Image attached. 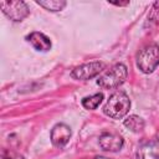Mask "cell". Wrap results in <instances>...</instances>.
Listing matches in <instances>:
<instances>
[{
  "instance_id": "10",
  "label": "cell",
  "mask_w": 159,
  "mask_h": 159,
  "mask_svg": "<svg viewBox=\"0 0 159 159\" xmlns=\"http://www.w3.org/2000/svg\"><path fill=\"white\" fill-rule=\"evenodd\" d=\"M123 124H124L125 128H128L129 130H132V132H134V133L142 132V130L144 129V125H145L144 119L140 118V117L137 116V114H130V116H128V117L124 119Z\"/></svg>"
},
{
  "instance_id": "5",
  "label": "cell",
  "mask_w": 159,
  "mask_h": 159,
  "mask_svg": "<svg viewBox=\"0 0 159 159\" xmlns=\"http://www.w3.org/2000/svg\"><path fill=\"white\" fill-rule=\"evenodd\" d=\"M106 65L101 61H92V62H87L83 65L77 66L72 72L71 76L75 80H80V81H87L91 80L93 77H96L97 75H99L103 70H104Z\"/></svg>"
},
{
  "instance_id": "13",
  "label": "cell",
  "mask_w": 159,
  "mask_h": 159,
  "mask_svg": "<svg viewBox=\"0 0 159 159\" xmlns=\"http://www.w3.org/2000/svg\"><path fill=\"white\" fill-rule=\"evenodd\" d=\"M1 159H24V157L14 150L10 149H2L1 152Z\"/></svg>"
},
{
  "instance_id": "2",
  "label": "cell",
  "mask_w": 159,
  "mask_h": 159,
  "mask_svg": "<svg viewBox=\"0 0 159 159\" xmlns=\"http://www.w3.org/2000/svg\"><path fill=\"white\" fill-rule=\"evenodd\" d=\"M127 76H128L127 66L123 63H117L106 72H103L97 78V84L103 89H113L119 87L122 83H124Z\"/></svg>"
},
{
  "instance_id": "12",
  "label": "cell",
  "mask_w": 159,
  "mask_h": 159,
  "mask_svg": "<svg viewBox=\"0 0 159 159\" xmlns=\"http://www.w3.org/2000/svg\"><path fill=\"white\" fill-rule=\"evenodd\" d=\"M103 97H104L103 93L98 92V93H94V94H92V96L84 97L81 103H82V106H83L84 109H87V111H93V109H97L98 106L102 103Z\"/></svg>"
},
{
  "instance_id": "4",
  "label": "cell",
  "mask_w": 159,
  "mask_h": 159,
  "mask_svg": "<svg viewBox=\"0 0 159 159\" xmlns=\"http://www.w3.org/2000/svg\"><path fill=\"white\" fill-rule=\"evenodd\" d=\"M0 9L11 21L15 22L22 21L30 14L27 4L24 1H1Z\"/></svg>"
},
{
  "instance_id": "11",
  "label": "cell",
  "mask_w": 159,
  "mask_h": 159,
  "mask_svg": "<svg viewBox=\"0 0 159 159\" xmlns=\"http://www.w3.org/2000/svg\"><path fill=\"white\" fill-rule=\"evenodd\" d=\"M36 4L40 5L41 7H43L45 10L51 11V12L61 11L67 5V2L65 0H37Z\"/></svg>"
},
{
  "instance_id": "7",
  "label": "cell",
  "mask_w": 159,
  "mask_h": 159,
  "mask_svg": "<svg viewBox=\"0 0 159 159\" xmlns=\"http://www.w3.org/2000/svg\"><path fill=\"white\" fill-rule=\"evenodd\" d=\"M71 135H72V130H71V128L67 124H65V123H57L51 129L50 139H51V143H52L53 147L62 148V147H65L68 143Z\"/></svg>"
},
{
  "instance_id": "15",
  "label": "cell",
  "mask_w": 159,
  "mask_h": 159,
  "mask_svg": "<svg viewBox=\"0 0 159 159\" xmlns=\"http://www.w3.org/2000/svg\"><path fill=\"white\" fill-rule=\"evenodd\" d=\"M94 159H111V158H106V157H94Z\"/></svg>"
},
{
  "instance_id": "9",
  "label": "cell",
  "mask_w": 159,
  "mask_h": 159,
  "mask_svg": "<svg viewBox=\"0 0 159 159\" xmlns=\"http://www.w3.org/2000/svg\"><path fill=\"white\" fill-rule=\"evenodd\" d=\"M26 41L34 47V50H36L39 52H47L52 47V42H51L50 37L39 31L30 32L26 36Z\"/></svg>"
},
{
  "instance_id": "1",
  "label": "cell",
  "mask_w": 159,
  "mask_h": 159,
  "mask_svg": "<svg viewBox=\"0 0 159 159\" xmlns=\"http://www.w3.org/2000/svg\"><path fill=\"white\" fill-rule=\"evenodd\" d=\"M130 109V99L123 91L114 92L106 104L103 106V113L113 119H122L124 118Z\"/></svg>"
},
{
  "instance_id": "8",
  "label": "cell",
  "mask_w": 159,
  "mask_h": 159,
  "mask_svg": "<svg viewBox=\"0 0 159 159\" xmlns=\"http://www.w3.org/2000/svg\"><path fill=\"white\" fill-rule=\"evenodd\" d=\"M138 159H159V137L143 142L137 152Z\"/></svg>"
},
{
  "instance_id": "6",
  "label": "cell",
  "mask_w": 159,
  "mask_h": 159,
  "mask_svg": "<svg viewBox=\"0 0 159 159\" xmlns=\"http://www.w3.org/2000/svg\"><path fill=\"white\" fill-rule=\"evenodd\" d=\"M98 143L103 150L114 153L123 148L124 139L120 134H118L116 132H104L99 135Z\"/></svg>"
},
{
  "instance_id": "3",
  "label": "cell",
  "mask_w": 159,
  "mask_h": 159,
  "mask_svg": "<svg viewBox=\"0 0 159 159\" xmlns=\"http://www.w3.org/2000/svg\"><path fill=\"white\" fill-rule=\"evenodd\" d=\"M159 65V46L150 43L145 46L137 56V67L143 73H152Z\"/></svg>"
},
{
  "instance_id": "14",
  "label": "cell",
  "mask_w": 159,
  "mask_h": 159,
  "mask_svg": "<svg viewBox=\"0 0 159 159\" xmlns=\"http://www.w3.org/2000/svg\"><path fill=\"white\" fill-rule=\"evenodd\" d=\"M109 4L112 5H116V6H127L129 5V1H108Z\"/></svg>"
}]
</instances>
